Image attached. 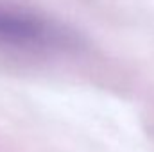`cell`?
<instances>
[{
    "label": "cell",
    "instance_id": "obj_1",
    "mask_svg": "<svg viewBox=\"0 0 154 152\" xmlns=\"http://www.w3.org/2000/svg\"><path fill=\"white\" fill-rule=\"evenodd\" d=\"M81 45L72 27L27 5L0 0V47L18 52H65Z\"/></svg>",
    "mask_w": 154,
    "mask_h": 152
}]
</instances>
